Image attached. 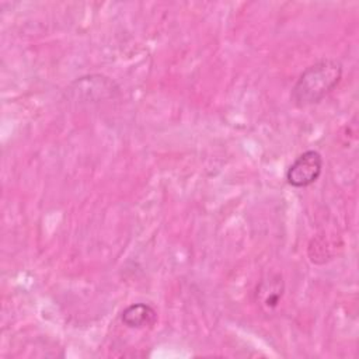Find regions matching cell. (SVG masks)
<instances>
[{
  "instance_id": "6da1fadb",
  "label": "cell",
  "mask_w": 359,
  "mask_h": 359,
  "mask_svg": "<svg viewBox=\"0 0 359 359\" xmlns=\"http://www.w3.org/2000/svg\"><path fill=\"white\" fill-rule=\"evenodd\" d=\"M341 77L342 65L339 60L321 59L300 74L292 90V100L297 107L317 104L338 86Z\"/></svg>"
},
{
  "instance_id": "7a4b0ae2",
  "label": "cell",
  "mask_w": 359,
  "mask_h": 359,
  "mask_svg": "<svg viewBox=\"0 0 359 359\" xmlns=\"http://www.w3.org/2000/svg\"><path fill=\"white\" fill-rule=\"evenodd\" d=\"M323 165V157L317 150H306L289 165L286 181L294 188H306L320 178Z\"/></svg>"
},
{
  "instance_id": "3957f363",
  "label": "cell",
  "mask_w": 359,
  "mask_h": 359,
  "mask_svg": "<svg viewBox=\"0 0 359 359\" xmlns=\"http://www.w3.org/2000/svg\"><path fill=\"white\" fill-rule=\"evenodd\" d=\"M157 320V311L146 303H133L128 306L122 314L121 321L128 328H146L154 325Z\"/></svg>"
}]
</instances>
